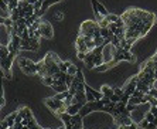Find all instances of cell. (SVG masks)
<instances>
[{
    "label": "cell",
    "mask_w": 157,
    "mask_h": 129,
    "mask_svg": "<svg viewBox=\"0 0 157 129\" xmlns=\"http://www.w3.org/2000/svg\"><path fill=\"white\" fill-rule=\"evenodd\" d=\"M79 34L85 37H94L96 34H101V26L95 20H87L81 24Z\"/></svg>",
    "instance_id": "1"
},
{
    "label": "cell",
    "mask_w": 157,
    "mask_h": 129,
    "mask_svg": "<svg viewBox=\"0 0 157 129\" xmlns=\"http://www.w3.org/2000/svg\"><path fill=\"white\" fill-rule=\"evenodd\" d=\"M44 104L47 105V108H50L57 117H60L61 113H65L67 112V105L65 102H62V101H57L54 99L53 96L51 98H46L44 99Z\"/></svg>",
    "instance_id": "2"
},
{
    "label": "cell",
    "mask_w": 157,
    "mask_h": 129,
    "mask_svg": "<svg viewBox=\"0 0 157 129\" xmlns=\"http://www.w3.org/2000/svg\"><path fill=\"white\" fill-rule=\"evenodd\" d=\"M19 65H20L21 71H23L26 75L37 74V63H34V61H31V60L24 58V57H20V58H19Z\"/></svg>",
    "instance_id": "3"
},
{
    "label": "cell",
    "mask_w": 157,
    "mask_h": 129,
    "mask_svg": "<svg viewBox=\"0 0 157 129\" xmlns=\"http://www.w3.org/2000/svg\"><path fill=\"white\" fill-rule=\"evenodd\" d=\"M116 51H118V48H116L113 44H111V43H106V44L102 47V55H104L105 64H109V63H113V61H115Z\"/></svg>",
    "instance_id": "4"
},
{
    "label": "cell",
    "mask_w": 157,
    "mask_h": 129,
    "mask_svg": "<svg viewBox=\"0 0 157 129\" xmlns=\"http://www.w3.org/2000/svg\"><path fill=\"white\" fill-rule=\"evenodd\" d=\"M40 34H41L43 38H47V40H51L54 37V30L53 26H51L50 21L44 20V19H40V29H38Z\"/></svg>",
    "instance_id": "5"
},
{
    "label": "cell",
    "mask_w": 157,
    "mask_h": 129,
    "mask_svg": "<svg viewBox=\"0 0 157 129\" xmlns=\"http://www.w3.org/2000/svg\"><path fill=\"white\" fill-rule=\"evenodd\" d=\"M120 61H128V63H135L136 61V57L130 53V51H126L123 48H118L115 55V63H120Z\"/></svg>",
    "instance_id": "6"
},
{
    "label": "cell",
    "mask_w": 157,
    "mask_h": 129,
    "mask_svg": "<svg viewBox=\"0 0 157 129\" xmlns=\"http://www.w3.org/2000/svg\"><path fill=\"white\" fill-rule=\"evenodd\" d=\"M85 92H87V101H88V104L95 102V101L104 99V94H102L101 91H96V89L91 88L89 85H85Z\"/></svg>",
    "instance_id": "7"
},
{
    "label": "cell",
    "mask_w": 157,
    "mask_h": 129,
    "mask_svg": "<svg viewBox=\"0 0 157 129\" xmlns=\"http://www.w3.org/2000/svg\"><path fill=\"white\" fill-rule=\"evenodd\" d=\"M137 81H139V78H137V75H135L133 78H130L128 81V82L123 85V91H125V95L126 96H132L135 92H136L137 89Z\"/></svg>",
    "instance_id": "8"
},
{
    "label": "cell",
    "mask_w": 157,
    "mask_h": 129,
    "mask_svg": "<svg viewBox=\"0 0 157 129\" xmlns=\"http://www.w3.org/2000/svg\"><path fill=\"white\" fill-rule=\"evenodd\" d=\"M75 48H77V53H85V54L89 53V50H88V47H87V43H85V38L81 34H78V37L75 40Z\"/></svg>",
    "instance_id": "9"
},
{
    "label": "cell",
    "mask_w": 157,
    "mask_h": 129,
    "mask_svg": "<svg viewBox=\"0 0 157 129\" xmlns=\"http://www.w3.org/2000/svg\"><path fill=\"white\" fill-rule=\"evenodd\" d=\"M91 3H92V9H94V13H95V14H102V16H105V17L109 14L106 9L102 6V3H99L98 0H91Z\"/></svg>",
    "instance_id": "10"
},
{
    "label": "cell",
    "mask_w": 157,
    "mask_h": 129,
    "mask_svg": "<svg viewBox=\"0 0 157 129\" xmlns=\"http://www.w3.org/2000/svg\"><path fill=\"white\" fill-rule=\"evenodd\" d=\"M71 124H72V128L74 129H84V118L81 115H74L71 118Z\"/></svg>",
    "instance_id": "11"
},
{
    "label": "cell",
    "mask_w": 157,
    "mask_h": 129,
    "mask_svg": "<svg viewBox=\"0 0 157 129\" xmlns=\"http://www.w3.org/2000/svg\"><path fill=\"white\" fill-rule=\"evenodd\" d=\"M82 106H84V105H81V104L70 105V106H67V113H70L71 117H74V115H78V113L81 112Z\"/></svg>",
    "instance_id": "12"
},
{
    "label": "cell",
    "mask_w": 157,
    "mask_h": 129,
    "mask_svg": "<svg viewBox=\"0 0 157 129\" xmlns=\"http://www.w3.org/2000/svg\"><path fill=\"white\" fill-rule=\"evenodd\" d=\"M102 94H104V98H111L113 94H115V88H112V87H109V85H102L101 87V89H99Z\"/></svg>",
    "instance_id": "13"
},
{
    "label": "cell",
    "mask_w": 157,
    "mask_h": 129,
    "mask_svg": "<svg viewBox=\"0 0 157 129\" xmlns=\"http://www.w3.org/2000/svg\"><path fill=\"white\" fill-rule=\"evenodd\" d=\"M94 58H95V51H92V53H88L87 54V58H85V65L88 67V68H95V64H94Z\"/></svg>",
    "instance_id": "14"
},
{
    "label": "cell",
    "mask_w": 157,
    "mask_h": 129,
    "mask_svg": "<svg viewBox=\"0 0 157 129\" xmlns=\"http://www.w3.org/2000/svg\"><path fill=\"white\" fill-rule=\"evenodd\" d=\"M68 96H70V92L64 91V92H57V94H55L53 98H54V99H57V101H62V102H65Z\"/></svg>",
    "instance_id": "15"
},
{
    "label": "cell",
    "mask_w": 157,
    "mask_h": 129,
    "mask_svg": "<svg viewBox=\"0 0 157 129\" xmlns=\"http://www.w3.org/2000/svg\"><path fill=\"white\" fill-rule=\"evenodd\" d=\"M92 112H94V111H92V108L87 104V105H84V106H82V109H81V112H79V115H81L82 118H85L87 115H89V113H92Z\"/></svg>",
    "instance_id": "16"
},
{
    "label": "cell",
    "mask_w": 157,
    "mask_h": 129,
    "mask_svg": "<svg viewBox=\"0 0 157 129\" xmlns=\"http://www.w3.org/2000/svg\"><path fill=\"white\" fill-rule=\"evenodd\" d=\"M78 71H79L78 67L75 65V64H71V65L68 67V71H67V74H68V75H72V77H75Z\"/></svg>",
    "instance_id": "17"
},
{
    "label": "cell",
    "mask_w": 157,
    "mask_h": 129,
    "mask_svg": "<svg viewBox=\"0 0 157 129\" xmlns=\"http://www.w3.org/2000/svg\"><path fill=\"white\" fill-rule=\"evenodd\" d=\"M58 118H60V119L64 122V125H68V124H71V118H72V117H71L70 113L65 112V113H61V115H60Z\"/></svg>",
    "instance_id": "18"
},
{
    "label": "cell",
    "mask_w": 157,
    "mask_h": 129,
    "mask_svg": "<svg viewBox=\"0 0 157 129\" xmlns=\"http://www.w3.org/2000/svg\"><path fill=\"white\" fill-rule=\"evenodd\" d=\"M106 20H108V23L111 24V23H116V21H119L120 17L116 16V14H108V16H106Z\"/></svg>",
    "instance_id": "19"
},
{
    "label": "cell",
    "mask_w": 157,
    "mask_h": 129,
    "mask_svg": "<svg viewBox=\"0 0 157 129\" xmlns=\"http://www.w3.org/2000/svg\"><path fill=\"white\" fill-rule=\"evenodd\" d=\"M41 81H43V84H44V85H47V87H51V85H53V82H54V78L48 75V77H44V78H41Z\"/></svg>",
    "instance_id": "20"
},
{
    "label": "cell",
    "mask_w": 157,
    "mask_h": 129,
    "mask_svg": "<svg viewBox=\"0 0 157 129\" xmlns=\"http://www.w3.org/2000/svg\"><path fill=\"white\" fill-rule=\"evenodd\" d=\"M111 99V102H113V104H119L120 101H122V96H119V95H116V94H113V95L109 98Z\"/></svg>",
    "instance_id": "21"
},
{
    "label": "cell",
    "mask_w": 157,
    "mask_h": 129,
    "mask_svg": "<svg viewBox=\"0 0 157 129\" xmlns=\"http://www.w3.org/2000/svg\"><path fill=\"white\" fill-rule=\"evenodd\" d=\"M75 77H77V78L81 81V82H85V78H84V74H82V71H81V70L77 72V75H75Z\"/></svg>",
    "instance_id": "22"
},
{
    "label": "cell",
    "mask_w": 157,
    "mask_h": 129,
    "mask_svg": "<svg viewBox=\"0 0 157 129\" xmlns=\"http://www.w3.org/2000/svg\"><path fill=\"white\" fill-rule=\"evenodd\" d=\"M147 95L153 96V98H157V89L153 87V88H152V89H150V91H149V94H147Z\"/></svg>",
    "instance_id": "23"
},
{
    "label": "cell",
    "mask_w": 157,
    "mask_h": 129,
    "mask_svg": "<svg viewBox=\"0 0 157 129\" xmlns=\"http://www.w3.org/2000/svg\"><path fill=\"white\" fill-rule=\"evenodd\" d=\"M77 57H78L79 60L85 61V58H87V54H85V53H77Z\"/></svg>",
    "instance_id": "24"
},
{
    "label": "cell",
    "mask_w": 157,
    "mask_h": 129,
    "mask_svg": "<svg viewBox=\"0 0 157 129\" xmlns=\"http://www.w3.org/2000/svg\"><path fill=\"white\" fill-rule=\"evenodd\" d=\"M146 129H157V125H154V124L149 122V124H147V126H146Z\"/></svg>",
    "instance_id": "25"
},
{
    "label": "cell",
    "mask_w": 157,
    "mask_h": 129,
    "mask_svg": "<svg viewBox=\"0 0 157 129\" xmlns=\"http://www.w3.org/2000/svg\"><path fill=\"white\" fill-rule=\"evenodd\" d=\"M150 112H152L154 117L157 118V106H152V108H150Z\"/></svg>",
    "instance_id": "26"
},
{
    "label": "cell",
    "mask_w": 157,
    "mask_h": 129,
    "mask_svg": "<svg viewBox=\"0 0 157 129\" xmlns=\"http://www.w3.org/2000/svg\"><path fill=\"white\" fill-rule=\"evenodd\" d=\"M4 105H6V99H4V96H2V99H0V106L4 108Z\"/></svg>",
    "instance_id": "27"
},
{
    "label": "cell",
    "mask_w": 157,
    "mask_h": 129,
    "mask_svg": "<svg viewBox=\"0 0 157 129\" xmlns=\"http://www.w3.org/2000/svg\"><path fill=\"white\" fill-rule=\"evenodd\" d=\"M62 16H64L62 13H57V20H61V19H62Z\"/></svg>",
    "instance_id": "28"
},
{
    "label": "cell",
    "mask_w": 157,
    "mask_h": 129,
    "mask_svg": "<svg viewBox=\"0 0 157 129\" xmlns=\"http://www.w3.org/2000/svg\"><path fill=\"white\" fill-rule=\"evenodd\" d=\"M2 2H4V3L7 4V6H9V4H10V3H12V0H2Z\"/></svg>",
    "instance_id": "29"
},
{
    "label": "cell",
    "mask_w": 157,
    "mask_h": 129,
    "mask_svg": "<svg viewBox=\"0 0 157 129\" xmlns=\"http://www.w3.org/2000/svg\"><path fill=\"white\" fill-rule=\"evenodd\" d=\"M153 60H154V61H156V63H157V51H156V54L153 55Z\"/></svg>",
    "instance_id": "30"
},
{
    "label": "cell",
    "mask_w": 157,
    "mask_h": 129,
    "mask_svg": "<svg viewBox=\"0 0 157 129\" xmlns=\"http://www.w3.org/2000/svg\"><path fill=\"white\" fill-rule=\"evenodd\" d=\"M154 88L157 89V79H156V82H154Z\"/></svg>",
    "instance_id": "31"
},
{
    "label": "cell",
    "mask_w": 157,
    "mask_h": 129,
    "mask_svg": "<svg viewBox=\"0 0 157 129\" xmlns=\"http://www.w3.org/2000/svg\"><path fill=\"white\" fill-rule=\"evenodd\" d=\"M23 129H30V128H29V126H24V128H23Z\"/></svg>",
    "instance_id": "32"
},
{
    "label": "cell",
    "mask_w": 157,
    "mask_h": 129,
    "mask_svg": "<svg viewBox=\"0 0 157 129\" xmlns=\"http://www.w3.org/2000/svg\"><path fill=\"white\" fill-rule=\"evenodd\" d=\"M156 106H157V105H156Z\"/></svg>",
    "instance_id": "33"
}]
</instances>
